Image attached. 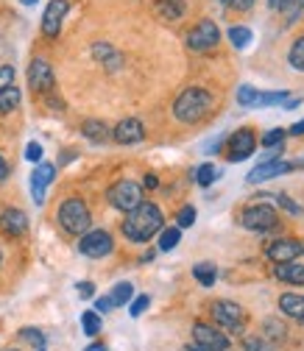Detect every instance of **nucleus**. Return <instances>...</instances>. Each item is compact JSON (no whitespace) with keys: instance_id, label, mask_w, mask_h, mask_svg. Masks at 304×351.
<instances>
[{"instance_id":"nucleus-1","label":"nucleus","mask_w":304,"mask_h":351,"mask_svg":"<svg viewBox=\"0 0 304 351\" xmlns=\"http://www.w3.org/2000/svg\"><path fill=\"white\" fill-rule=\"evenodd\" d=\"M162 223H165V217H162L159 206L151 204V201H143L137 209L126 212L123 234L132 240V243H148L154 234L162 232Z\"/></svg>"},{"instance_id":"nucleus-2","label":"nucleus","mask_w":304,"mask_h":351,"mask_svg":"<svg viewBox=\"0 0 304 351\" xmlns=\"http://www.w3.org/2000/svg\"><path fill=\"white\" fill-rule=\"evenodd\" d=\"M212 109V95L204 90V86H187V90L173 101V117L179 123H198L209 114Z\"/></svg>"},{"instance_id":"nucleus-3","label":"nucleus","mask_w":304,"mask_h":351,"mask_svg":"<svg viewBox=\"0 0 304 351\" xmlns=\"http://www.w3.org/2000/svg\"><path fill=\"white\" fill-rule=\"evenodd\" d=\"M59 226L67 234H84V232H90L93 215H90V209H86V204L81 198L62 201V206H59Z\"/></svg>"},{"instance_id":"nucleus-4","label":"nucleus","mask_w":304,"mask_h":351,"mask_svg":"<svg viewBox=\"0 0 304 351\" xmlns=\"http://www.w3.org/2000/svg\"><path fill=\"white\" fill-rule=\"evenodd\" d=\"M106 198L117 212H132V209H137L143 204V187L137 182H132V179H120L117 184L109 187Z\"/></svg>"},{"instance_id":"nucleus-5","label":"nucleus","mask_w":304,"mask_h":351,"mask_svg":"<svg viewBox=\"0 0 304 351\" xmlns=\"http://www.w3.org/2000/svg\"><path fill=\"white\" fill-rule=\"evenodd\" d=\"M240 223H243L248 232H271V229H277V223H279V215H277V209L268 206V204H251V206L243 209Z\"/></svg>"},{"instance_id":"nucleus-6","label":"nucleus","mask_w":304,"mask_h":351,"mask_svg":"<svg viewBox=\"0 0 304 351\" xmlns=\"http://www.w3.org/2000/svg\"><path fill=\"white\" fill-rule=\"evenodd\" d=\"M78 251L84 256H90V259H104L115 251V240L109 232L104 229H90V232H84L81 240H78Z\"/></svg>"},{"instance_id":"nucleus-7","label":"nucleus","mask_w":304,"mask_h":351,"mask_svg":"<svg viewBox=\"0 0 304 351\" xmlns=\"http://www.w3.org/2000/svg\"><path fill=\"white\" fill-rule=\"evenodd\" d=\"M212 318H215V324H221L232 335H240L243 326H246V313H243V306H237L235 301H215L212 304Z\"/></svg>"},{"instance_id":"nucleus-8","label":"nucleus","mask_w":304,"mask_h":351,"mask_svg":"<svg viewBox=\"0 0 304 351\" xmlns=\"http://www.w3.org/2000/svg\"><path fill=\"white\" fill-rule=\"evenodd\" d=\"M221 42V31L212 20H198L196 28L187 34V48L196 51V53H204V51H212L215 45Z\"/></svg>"},{"instance_id":"nucleus-9","label":"nucleus","mask_w":304,"mask_h":351,"mask_svg":"<svg viewBox=\"0 0 304 351\" xmlns=\"http://www.w3.org/2000/svg\"><path fill=\"white\" fill-rule=\"evenodd\" d=\"M193 337H196V346L201 351H226L229 348V337L224 332H218L209 324H193Z\"/></svg>"},{"instance_id":"nucleus-10","label":"nucleus","mask_w":304,"mask_h":351,"mask_svg":"<svg viewBox=\"0 0 304 351\" xmlns=\"http://www.w3.org/2000/svg\"><path fill=\"white\" fill-rule=\"evenodd\" d=\"M257 148V134L251 128H237L235 134L229 137V148H226V159L229 162H243L254 154Z\"/></svg>"},{"instance_id":"nucleus-11","label":"nucleus","mask_w":304,"mask_h":351,"mask_svg":"<svg viewBox=\"0 0 304 351\" xmlns=\"http://www.w3.org/2000/svg\"><path fill=\"white\" fill-rule=\"evenodd\" d=\"M67 12H70V3H67V0H51L48 9H45V14H42V34H45L48 39L59 36Z\"/></svg>"},{"instance_id":"nucleus-12","label":"nucleus","mask_w":304,"mask_h":351,"mask_svg":"<svg viewBox=\"0 0 304 351\" xmlns=\"http://www.w3.org/2000/svg\"><path fill=\"white\" fill-rule=\"evenodd\" d=\"M54 67L45 59H34L28 67V84L34 93H51L54 90Z\"/></svg>"},{"instance_id":"nucleus-13","label":"nucleus","mask_w":304,"mask_h":351,"mask_svg":"<svg viewBox=\"0 0 304 351\" xmlns=\"http://www.w3.org/2000/svg\"><path fill=\"white\" fill-rule=\"evenodd\" d=\"M54 176H56V165L36 162V170L31 173V193H34V201L36 204H45V190L51 187Z\"/></svg>"},{"instance_id":"nucleus-14","label":"nucleus","mask_w":304,"mask_h":351,"mask_svg":"<svg viewBox=\"0 0 304 351\" xmlns=\"http://www.w3.org/2000/svg\"><path fill=\"white\" fill-rule=\"evenodd\" d=\"M143 137H145V128H143V123L137 117L120 120L115 125V131H112V140L120 143V145H137V143H143Z\"/></svg>"},{"instance_id":"nucleus-15","label":"nucleus","mask_w":304,"mask_h":351,"mask_svg":"<svg viewBox=\"0 0 304 351\" xmlns=\"http://www.w3.org/2000/svg\"><path fill=\"white\" fill-rule=\"evenodd\" d=\"M293 170L290 162H282V159H268V162H259L248 176H246V182L248 184H259V182H268V179H279L282 173Z\"/></svg>"},{"instance_id":"nucleus-16","label":"nucleus","mask_w":304,"mask_h":351,"mask_svg":"<svg viewBox=\"0 0 304 351\" xmlns=\"http://www.w3.org/2000/svg\"><path fill=\"white\" fill-rule=\"evenodd\" d=\"M0 232L9 234V237H23L28 232V215L23 209L6 206L0 212Z\"/></svg>"},{"instance_id":"nucleus-17","label":"nucleus","mask_w":304,"mask_h":351,"mask_svg":"<svg viewBox=\"0 0 304 351\" xmlns=\"http://www.w3.org/2000/svg\"><path fill=\"white\" fill-rule=\"evenodd\" d=\"M304 251V245L301 243H296V240H277V243H271L268 245V259L271 262H277V265H285V262H296V256Z\"/></svg>"},{"instance_id":"nucleus-18","label":"nucleus","mask_w":304,"mask_h":351,"mask_svg":"<svg viewBox=\"0 0 304 351\" xmlns=\"http://www.w3.org/2000/svg\"><path fill=\"white\" fill-rule=\"evenodd\" d=\"M185 12H187L185 0H156V14H159L162 20H167V23L185 17Z\"/></svg>"},{"instance_id":"nucleus-19","label":"nucleus","mask_w":304,"mask_h":351,"mask_svg":"<svg viewBox=\"0 0 304 351\" xmlns=\"http://www.w3.org/2000/svg\"><path fill=\"white\" fill-rule=\"evenodd\" d=\"M274 276L279 282H288V285H304V265H296V262H285V265H277L274 268Z\"/></svg>"},{"instance_id":"nucleus-20","label":"nucleus","mask_w":304,"mask_h":351,"mask_svg":"<svg viewBox=\"0 0 304 351\" xmlns=\"http://www.w3.org/2000/svg\"><path fill=\"white\" fill-rule=\"evenodd\" d=\"M279 306H282V313H285V315H290V318H296V321L304 324V295L285 293V295L279 298Z\"/></svg>"},{"instance_id":"nucleus-21","label":"nucleus","mask_w":304,"mask_h":351,"mask_svg":"<svg viewBox=\"0 0 304 351\" xmlns=\"http://www.w3.org/2000/svg\"><path fill=\"white\" fill-rule=\"evenodd\" d=\"M81 131H84V137H86V140H93V143H106L109 134H112L104 120H86V123L81 125Z\"/></svg>"},{"instance_id":"nucleus-22","label":"nucleus","mask_w":304,"mask_h":351,"mask_svg":"<svg viewBox=\"0 0 304 351\" xmlns=\"http://www.w3.org/2000/svg\"><path fill=\"white\" fill-rule=\"evenodd\" d=\"M20 101H23V95H20V90H17L14 84L6 86V90H0V114L14 112V109L20 106Z\"/></svg>"},{"instance_id":"nucleus-23","label":"nucleus","mask_w":304,"mask_h":351,"mask_svg":"<svg viewBox=\"0 0 304 351\" xmlns=\"http://www.w3.org/2000/svg\"><path fill=\"white\" fill-rule=\"evenodd\" d=\"M193 276H196V282H198V285L212 287V285H215V279H218V268H215L212 262H198V265L193 268Z\"/></svg>"},{"instance_id":"nucleus-24","label":"nucleus","mask_w":304,"mask_h":351,"mask_svg":"<svg viewBox=\"0 0 304 351\" xmlns=\"http://www.w3.org/2000/svg\"><path fill=\"white\" fill-rule=\"evenodd\" d=\"M109 298H112V304H115V306H123V304H128V301L135 298V285H132V282H117V285L112 287Z\"/></svg>"},{"instance_id":"nucleus-25","label":"nucleus","mask_w":304,"mask_h":351,"mask_svg":"<svg viewBox=\"0 0 304 351\" xmlns=\"http://www.w3.org/2000/svg\"><path fill=\"white\" fill-rule=\"evenodd\" d=\"M93 53H95V59H101L104 64H106V70H117V64H120V53L112 48V45H95L93 48Z\"/></svg>"},{"instance_id":"nucleus-26","label":"nucleus","mask_w":304,"mask_h":351,"mask_svg":"<svg viewBox=\"0 0 304 351\" xmlns=\"http://www.w3.org/2000/svg\"><path fill=\"white\" fill-rule=\"evenodd\" d=\"M179 240H182V229L179 226H170V229H162L159 232V251H173L179 245Z\"/></svg>"},{"instance_id":"nucleus-27","label":"nucleus","mask_w":304,"mask_h":351,"mask_svg":"<svg viewBox=\"0 0 304 351\" xmlns=\"http://www.w3.org/2000/svg\"><path fill=\"white\" fill-rule=\"evenodd\" d=\"M288 101V93L279 90V93H257L251 109H266V106H274V104H285Z\"/></svg>"},{"instance_id":"nucleus-28","label":"nucleus","mask_w":304,"mask_h":351,"mask_svg":"<svg viewBox=\"0 0 304 351\" xmlns=\"http://www.w3.org/2000/svg\"><path fill=\"white\" fill-rule=\"evenodd\" d=\"M226 36H229V42H232V45H235L237 51H243V48H248V45H251V31H248L246 25H232Z\"/></svg>"},{"instance_id":"nucleus-29","label":"nucleus","mask_w":304,"mask_h":351,"mask_svg":"<svg viewBox=\"0 0 304 351\" xmlns=\"http://www.w3.org/2000/svg\"><path fill=\"white\" fill-rule=\"evenodd\" d=\"M288 62H290V67H293V70L304 73V36H299V39L293 42V45H290Z\"/></svg>"},{"instance_id":"nucleus-30","label":"nucleus","mask_w":304,"mask_h":351,"mask_svg":"<svg viewBox=\"0 0 304 351\" xmlns=\"http://www.w3.org/2000/svg\"><path fill=\"white\" fill-rule=\"evenodd\" d=\"M81 326H84V335L95 337V335L101 332V315H98L95 310H86V313H81Z\"/></svg>"},{"instance_id":"nucleus-31","label":"nucleus","mask_w":304,"mask_h":351,"mask_svg":"<svg viewBox=\"0 0 304 351\" xmlns=\"http://www.w3.org/2000/svg\"><path fill=\"white\" fill-rule=\"evenodd\" d=\"M20 340H23V343H28V346H34V348H45V343H48V337L42 335L39 329H34V326L20 329Z\"/></svg>"},{"instance_id":"nucleus-32","label":"nucleus","mask_w":304,"mask_h":351,"mask_svg":"<svg viewBox=\"0 0 304 351\" xmlns=\"http://www.w3.org/2000/svg\"><path fill=\"white\" fill-rule=\"evenodd\" d=\"M215 176H218V170H215V167L207 162V165H201V167L196 170V182H198L201 187H209V184L215 182Z\"/></svg>"},{"instance_id":"nucleus-33","label":"nucleus","mask_w":304,"mask_h":351,"mask_svg":"<svg viewBox=\"0 0 304 351\" xmlns=\"http://www.w3.org/2000/svg\"><path fill=\"white\" fill-rule=\"evenodd\" d=\"M285 335H288L285 324H279L277 318L266 321V337H268V340H285Z\"/></svg>"},{"instance_id":"nucleus-34","label":"nucleus","mask_w":304,"mask_h":351,"mask_svg":"<svg viewBox=\"0 0 304 351\" xmlns=\"http://www.w3.org/2000/svg\"><path fill=\"white\" fill-rule=\"evenodd\" d=\"M176 223H179V229H190L196 223V206H182L176 215Z\"/></svg>"},{"instance_id":"nucleus-35","label":"nucleus","mask_w":304,"mask_h":351,"mask_svg":"<svg viewBox=\"0 0 304 351\" xmlns=\"http://www.w3.org/2000/svg\"><path fill=\"white\" fill-rule=\"evenodd\" d=\"M285 134H288L285 128H271V131H266V137H263V145H266V148H277V145H282Z\"/></svg>"},{"instance_id":"nucleus-36","label":"nucleus","mask_w":304,"mask_h":351,"mask_svg":"<svg viewBox=\"0 0 304 351\" xmlns=\"http://www.w3.org/2000/svg\"><path fill=\"white\" fill-rule=\"evenodd\" d=\"M148 304H151L148 295H137V298L132 301V306H128V315H132V318H140V315L148 310Z\"/></svg>"},{"instance_id":"nucleus-37","label":"nucleus","mask_w":304,"mask_h":351,"mask_svg":"<svg viewBox=\"0 0 304 351\" xmlns=\"http://www.w3.org/2000/svg\"><path fill=\"white\" fill-rule=\"evenodd\" d=\"M254 98H257V90H254V86L243 84L240 90H237V104H240V106H251V104H254Z\"/></svg>"},{"instance_id":"nucleus-38","label":"nucleus","mask_w":304,"mask_h":351,"mask_svg":"<svg viewBox=\"0 0 304 351\" xmlns=\"http://www.w3.org/2000/svg\"><path fill=\"white\" fill-rule=\"evenodd\" d=\"M274 9L288 12L290 17H296V14L301 12V0H277V6H274Z\"/></svg>"},{"instance_id":"nucleus-39","label":"nucleus","mask_w":304,"mask_h":351,"mask_svg":"<svg viewBox=\"0 0 304 351\" xmlns=\"http://www.w3.org/2000/svg\"><path fill=\"white\" fill-rule=\"evenodd\" d=\"M25 159L28 162H42V145L39 143H28L25 145Z\"/></svg>"},{"instance_id":"nucleus-40","label":"nucleus","mask_w":304,"mask_h":351,"mask_svg":"<svg viewBox=\"0 0 304 351\" xmlns=\"http://www.w3.org/2000/svg\"><path fill=\"white\" fill-rule=\"evenodd\" d=\"M14 84V67H0V90Z\"/></svg>"},{"instance_id":"nucleus-41","label":"nucleus","mask_w":304,"mask_h":351,"mask_svg":"<svg viewBox=\"0 0 304 351\" xmlns=\"http://www.w3.org/2000/svg\"><path fill=\"white\" fill-rule=\"evenodd\" d=\"M75 290H78L81 298H93V295H95V285H93V282H78Z\"/></svg>"},{"instance_id":"nucleus-42","label":"nucleus","mask_w":304,"mask_h":351,"mask_svg":"<svg viewBox=\"0 0 304 351\" xmlns=\"http://www.w3.org/2000/svg\"><path fill=\"white\" fill-rule=\"evenodd\" d=\"M109 310H115V304H112V298H109V295L95 301V313H98V315H104V313H109Z\"/></svg>"},{"instance_id":"nucleus-43","label":"nucleus","mask_w":304,"mask_h":351,"mask_svg":"<svg viewBox=\"0 0 304 351\" xmlns=\"http://www.w3.org/2000/svg\"><path fill=\"white\" fill-rule=\"evenodd\" d=\"M226 3H229L232 9H237V12H248V9L257 3V0H226Z\"/></svg>"},{"instance_id":"nucleus-44","label":"nucleus","mask_w":304,"mask_h":351,"mask_svg":"<svg viewBox=\"0 0 304 351\" xmlns=\"http://www.w3.org/2000/svg\"><path fill=\"white\" fill-rule=\"evenodd\" d=\"M277 201H279V204H282V206H285V209H288L290 215H299V212H301V209H299V206H296V204H293V201H290L288 195H279Z\"/></svg>"},{"instance_id":"nucleus-45","label":"nucleus","mask_w":304,"mask_h":351,"mask_svg":"<svg viewBox=\"0 0 304 351\" xmlns=\"http://www.w3.org/2000/svg\"><path fill=\"white\" fill-rule=\"evenodd\" d=\"M246 348H248V351H266V343L259 340V337H257V340L248 337V340H246Z\"/></svg>"},{"instance_id":"nucleus-46","label":"nucleus","mask_w":304,"mask_h":351,"mask_svg":"<svg viewBox=\"0 0 304 351\" xmlns=\"http://www.w3.org/2000/svg\"><path fill=\"white\" fill-rule=\"evenodd\" d=\"M6 176H9V165H6V159L0 156V184L6 182Z\"/></svg>"},{"instance_id":"nucleus-47","label":"nucleus","mask_w":304,"mask_h":351,"mask_svg":"<svg viewBox=\"0 0 304 351\" xmlns=\"http://www.w3.org/2000/svg\"><path fill=\"white\" fill-rule=\"evenodd\" d=\"M156 184H159V182H156V176L148 173V176H145V187H148V190H156Z\"/></svg>"},{"instance_id":"nucleus-48","label":"nucleus","mask_w":304,"mask_h":351,"mask_svg":"<svg viewBox=\"0 0 304 351\" xmlns=\"http://www.w3.org/2000/svg\"><path fill=\"white\" fill-rule=\"evenodd\" d=\"M290 134H296V137H301V134H304V120H299V123L290 128Z\"/></svg>"},{"instance_id":"nucleus-49","label":"nucleus","mask_w":304,"mask_h":351,"mask_svg":"<svg viewBox=\"0 0 304 351\" xmlns=\"http://www.w3.org/2000/svg\"><path fill=\"white\" fill-rule=\"evenodd\" d=\"M84 351H109V348H106L104 343H93V346H86Z\"/></svg>"},{"instance_id":"nucleus-50","label":"nucleus","mask_w":304,"mask_h":351,"mask_svg":"<svg viewBox=\"0 0 304 351\" xmlns=\"http://www.w3.org/2000/svg\"><path fill=\"white\" fill-rule=\"evenodd\" d=\"M20 3H25V6H34V3H39V0H20Z\"/></svg>"},{"instance_id":"nucleus-51","label":"nucleus","mask_w":304,"mask_h":351,"mask_svg":"<svg viewBox=\"0 0 304 351\" xmlns=\"http://www.w3.org/2000/svg\"><path fill=\"white\" fill-rule=\"evenodd\" d=\"M187 351H201V348L198 346H187Z\"/></svg>"},{"instance_id":"nucleus-52","label":"nucleus","mask_w":304,"mask_h":351,"mask_svg":"<svg viewBox=\"0 0 304 351\" xmlns=\"http://www.w3.org/2000/svg\"><path fill=\"white\" fill-rule=\"evenodd\" d=\"M3 351H17V348H3Z\"/></svg>"},{"instance_id":"nucleus-53","label":"nucleus","mask_w":304,"mask_h":351,"mask_svg":"<svg viewBox=\"0 0 304 351\" xmlns=\"http://www.w3.org/2000/svg\"><path fill=\"white\" fill-rule=\"evenodd\" d=\"M301 9H304V0H301Z\"/></svg>"},{"instance_id":"nucleus-54","label":"nucleus","mask_w":304,"mask_h":351,"mask_svg":"<svg viewBox=\"0 0 304 351\" xmlns=\"http://www.w3.org/2000/svg\"><path fill=\"white\" fill-rule=\"evenodd\" d=\"M0 259H3V254H0Z\"/></svg>"},{"instance_id":"nucleus-55","label":"nucleus","mask_w":304,"mask_h":351,"mask_svg":"<svg viewBox=\"0 0 304 351\" xmlns=\"http://www.w3.org/2000/svg\"><path fill=\"white\" fill-rule=\"evenodd\" d=\"M36 351H42V348H36Z\"/></svg>"}]
</instances>
